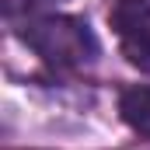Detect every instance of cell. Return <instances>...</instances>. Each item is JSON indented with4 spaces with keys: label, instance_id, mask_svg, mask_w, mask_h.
<instances>
[{
    "label": "cell",
    "instance_id": "4",
    "mask_svg": "<svg viewBox=\"0 0 150 150\" xmlns=\"http://www.w3.org/2000/svg\"><path fill=\"white\" fill-rule=\"evenodd\" d=\"M35 4H42V0H4V11L7 14H18V11H28Z\"/></svg>",
    "mask_w": 150,
    "mask_h": 150
},
{
    "label": "cell",
    "instance_id": "2",
    "mask_svg": "<svg viewBox=\"0 0 150 150\" xmlns=\"http://www.w3.org/2000/svg\"><path fill=\"white\" fill-rule=\"evenodd\" d=\"M112 25L129 63L150 70V0H119V7L112 11Z\"/></svg>",
    "mask_w": 150,
    "mask_h": 150
},
{
    "label": "cell",
    "instance_id": "3",
    "mask_svg": "<svg viewBox=\"0 0 150 150\" xmlns=\"http://www.w3.org/2000/svg\"><path fill=\"white\" fill-rule=\"evenodd\" d=\"M119 112H122V119H126L136 133L150 136V87H147V84H136V87L122 91Z\"/></svg>",
    "mask_w": 150,
    "mask_h": 150
},
{
    "label": "cell",
    "instance_id": "1",
    "mask_svg": "<svg viewBox=\"0 0 150 150\" xmlns=\"http://www.w3.org/2000/svg\"><path fill=\"white\" fill-rule=\"evenodd\" d=\"M21 38L42 63H49L56 70H74L98 56V38L91 32V25L84 18H70V14L35 18L21 28Z\"/></svg>",
    "mask_w": 150,
    "mask_h": 150
}]
</instances>
